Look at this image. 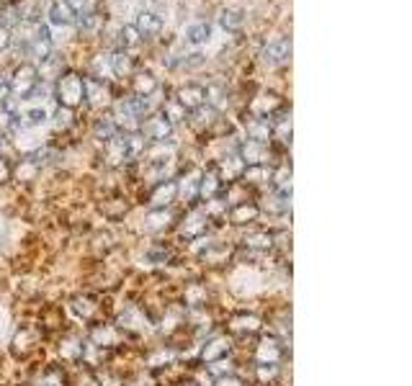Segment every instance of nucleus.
Masks as SVG:
<instances>
[{
    "label": "nucleus",
    "mask_w": 412,
    "mask_h": 386,
    "mask_svg": "<svg viewBox=\"0 0 412 386\" xmlns=\"http://www.w3.org/2000/svg\"><path fill=\"white\" fill-rule=\"evenodd\" d=\"M178 196V185L176 181H165V183L155 185V191L150 196V203L155 206V209H167V203L173 201Z\"/></svg>",
    "instance_id": "obj_19"
},
{
    "label": "nucleus",
    "mask_w": 412,
    "mask_h": 386,
    "mask_svg": "<svg viewBox=\"0 0 412 386\" xmlns=\"http://www.w3.org/2000/svg\"><path fill=\"white\" fill-rule=\"evenodd\" d=\"M119 327L132 329V332H147L150 329V319L145 317V312L139 307H127L119 317Z\"/></svg>",
    "instance_id": "obj_12"
},
{
    "label": "nucleus",
    "mask_w": 412,
    "mask_h": 386,
    "mask_svg": "<svg viewBox=\"0 0 412 386\" xmlns=\"http://www.w3.org/2000/svg\"><path fill=\"white\" fill-rule=\"evenodd\" d=\"M139 134L145 136L147 142H155V145H165L173 136V124L167 121L163 114H150L142 119V126H139Z\"/></svg>",
    "instance_id": "obj_3"
},
{
    "label": "nucleus",
    "mask_w": 412,
    "mask_h": 386,
    "mask_svg": "<svg viewBox=\"0 0 412 386\" xmlns=\"http://www.w3.org/2000/svg\"><path fill=\"white\" fill-rule=\"evenodd\" d=\"M54 98L59 101L62 108H75L83 103V75L78 72H59V77L54 80Z\"/></svg>",
    "instance_id": "obj_1"
},
{
    "label": "nucleus",
    "mask_w": 412,
    "mask_h": 386,
    "mask_svg": "<svg viewBox=\"0 0 412 386\" xmlns=\"http://www.w3.org/2000/svg\"><path fill=\"white\" fill-rule=\"evenodd\" d=\"M132 80V90H134V96H155L160 83H157V77L150 72V70H137L134 75L129 77Z\"/></svg>",
    "instance_id": "obj_15"
},
{
    "label": "nucleus",
    "mask_w": 412,
    "mask_h": 386,
    "mask_svg": "<svg viewBox=\"0 0 412 386\" xmlns=\"http://www.w3.org/2000/svg\"><path fill=\"white\" fill-rule=\"evenodd\" d=\"M271 181H274L276 191L278 193H291V167H289V165L276 167L274 175H271Z\"/></svg>",
    "instance_id": "obj_33"
},
{
    "label": "nucleus",
    "mask_w": 412,
    "mask_h": 386,
    "mask_svg": "<svg viewBox=\"0 0 412 386\" xmlns=\"http://www.w3.org/2000/svg\"><path fill=\"white\" fill-rule=\"evenodd\" d=\"M93 134H96V139H101V142L106 145V142H111V139L119 134V129L111 116H101V119L93 121Z\"/></svg>",
    "instance_id": "obj_28"
},
{
    "label": "nucleus",
    "mask_w": 412,
    "mask_h": 386,
    "mask_svg": "<svg viewBox=\"0 0 412 386\" xmlns=\"http://www.w3.org/2000/svg\"><path fill=\"white\" fill-rule=\"evenodd\" d=\"M247 247H256V250H268L274 245V234L271 232H250L245 237Z\"/></svg>",
    "instance_id": "obj_36"
},
{
    "label": "nucleus",
    "mask_w": 412,
    "mask_h": 386,
    "mask_svg": "<svg viewBox=\"0 0 412 386\" xmlns=\"http://www.w3.org/2000/svg\"><path fill=\"white\" fill-rule=\"evenodd\" d=\"M103 154H106L108 165H124L129 160L127 145H124V134H116L111 142L103 145Z\"/></svg>",
    "instance_id": "obj_18"
},
{
    "label": "nucleus",
    "mask_w": 412,
    "mask_h": 386,
    "mask_svg": "<svg viewBox=\"0 0 412 386\" xmlns=\"http://www.w3.org/2000/svg\"><path fill=\"white\" fill-rule=\"evenodd\" d=\"M108 85L106 83H101L96 77H83V103H88L90 108H101V106H108Z\"/></svg>",
    "instance_id": "obj_5"
},
{
    "label": "nucleus",
    "mask_w": 412,
    "mask_h": 386,
    "mask_svg": "<svg viewBox=\"0 0 412 386\" xmlns=\"http://www.w3.org/2000/svg\"><path fill=\"white\" fill-rule=\"evenodd\" d=\"M124 145H127V152H129V160H137L142 154L147 152V139L134 132V134H124Z\"/></svg>",
    "instance_id": "obj_31"
},
{
    "label": "nucleus",
    "mask_w": 412,
    "mask_h": 386,
    "mask_svg": "<svg viewBox=\"0 0 412 386\" xmlns=\"http://www.w3.org/2000/svg\"><path fill=\"white\" fill-rule=\"evenodd\" d=\"M147 261L165 263V261H167V252H165V250H152V252H147Z\"/></svg>",
    "instance_id": "obj_51"
},
{
    "label": "nucleus",
    "mask_w": 412,
    "mask_h": 386,
    "mask_svg": "<svg viewBox=\"0 0 412 386\" xmlns=\"http://www.w3.org/2000/svg\"><path fill=\"white\" fill-rule=\"evenodd\" d=\"M243 170H245V163L240 160V154H229V157H225L222 163H219V170H216V175H219V181L222 183H229V181H237L240 175H243Z\"/></svg>",
    "instance_id": "obj_17"
},
{
    "label": "nucleus",
    "mask_w": 412,
    "mask_h": 386,
    "mask_svg": "<svg viewBox=\"0 0 412 386\" xmlns=\"http://www.w3.org/2000/svg\"><path fill=\"white\" fill-rule=\"evenodd\" d=\"M8 98H10L8 80H0V106H6V103H8Z\"/></svg>",
    "instance_id": "obj_50"
},
{
    "label": "nucleus",
    "mask_w": 412,
    "mask_h": 386,
    "mask_svg": "<svg viewBox=\"0 0 412 386\" xmlns=\"http://www.w3.org/2000/svg\"><path fill=\"white\" fill-rule=\"evenodd\" d=\"M183 39H186V44H194V47L206 44V41L212 39V23H209V21L191 23V26H186V31H183Z\"/></svg>",
    "instance_id": "obj_20"
},
{
    "label": "nucleus",
    "mask_w": 412,
    "mask_h": 386,
    "mask_svg": "<svg viewBox=\"0 0 412 386\" xmlns=\"http://www.w3.org/2000/svg\"><path fill=\"white\" fill-rule=\"evenodd\" d=\"M72 108H62L59 106L57 111H54V124L59 126V129H68V126H72Z\"/></svg>",
    "instance_id": "obj_39"
},
{
    "label": "nucleus",
    "mask_w": 412,
    "mask_h": 386,
    "mask_svg": "<svg viewBox=\"0 0 412 386\" xmlns=\"http://www.w3.org/2000/svg\"><path fill=\"white\" fill-rule=\"evenodd\" d=\"M256 356L260 363H278V360H281V345H278L274 338H265L260 340Z\"/></svg>",
    "instance_id": "obj_27"
},
{
    "label": "nucleus",
    "mask_w": 412,
    "mask_h": 386,
    "mask_svg": "<svg viewBox=\"0 0 412 386\" xmlns=\"http://www.w3.org/2000/svg\"><path fill=\"white\" fill-rule=\"evenodd\" d=\"M209 374L212 376H229L232 374V363L229 360H214V363H209Z\"/></svg>",
    "instance_id": "obj_42"
},
{
    "label": "nucleus",
    "mask_w": 412,
    "mask_h": 386,
    "mask_svg": "<svg viewBox=\"0 0 412 386\" xmlns=\"http://www.w3.org/2000/svg\"><path fill=\"white\" fill-rule=\"evenodd\" d=\"M142 41V37L137 34L134 29V23H124L121 29H119V37H116V44L121 52H129V49H134Z\"/></svg>",
    "instance_id": "obj_30"
},
{
    "label": "nucleus",
    "mask_w": 412,
    "mask_h": 386,
    "mask_svg": "<svg viewBox=\"0 0 412 386\" xmlns=\"http://www.w3.org/2000/svg\"><path fill=\"white\" fill-rule=\"evenodd\" d=\"M72 309H75V312H78L83 319H88V317H93V312H96V304H90V299H75Z\"/></svg>",
    "instance_id": "obj_43"
},
{
    "label": "nucleus",
    "mask_w": 412,
    "mask_h": 386,
    "mask_svg": "<svg viewBox=\"0 0 412 386\" xmlns=\"http://www.w3.org/2000/svg\"><path fill=\"white\" fill-rule=\"evenodd\" d=\"M3 147H6V134H0V152H3Z\"/></svg>",
    "instance_id": "obj_52"
},
{
    "label": "nucleus",
    "mask_w": 412,
    "mask_h": 386,
    "mask_svg": "<svg viewBox=\"0 0 412 386\" xmlns=\"http://www.w3.org/2000/svg\"><path fill=\"white\" fill-rule=\"evenodd\" d=\"M93 343H96V345H116V329L99 327L93 332Z\"/></svg>",
    "instance_id": "obj_38"
},
{
    "label": "nucleus",
    "mask_w": 412,
    "mask_h": 386,
    "mask_svg": "<svg viewBox=\"0 0 412 386\" xmlns=\"http://www.w3.org/2000/svg\"><path fill=\"white\" fill-rule=\"evenodd\" d=\"M204 85H198V83H186V85L178 88L176 93V101L181 106L186 108V111H196L198 106H204Z\"/></svg>",
    "instance_id": "obj_9"
},
{
    "label": "nucleus",
    "mask_w": 412,
    "mask_h": 386,
    "mask_svg": "<svg viewBox=\"0 0 412 386\" xmlns=\"http://www.w3.org/2000/svg\"><path fill=\"white\" fill-rule=\"evenodd\" d=\"M216 21H219V26H222L225 31L237 34V31L245 26V10L243 8H222L219 10V16H216Z\"/></svg>",
    "instance_id": "obj_16"
},
{
    "label": "nucleus",
    "mask_w": 412,
    "mask_h": 386,
    "mask_svg": "<svg viewBox=\"0 0 412 386\" xmlns=\"http://www.w3.org/2000/svg\"><path fill=\"white\" fill-rule=\"evenodd\" d=\"M62 3L68 6L72 16H80V13H85V10L93 8V0H62Z\"/></svg>",
    "instance_id": "obj_41"
},
{
    "label": "nucleus",
    "mask_w": 412,
    "mask_h": 386,
    "mask_svg": "<svg viewBox=\"0 0 412 386\" xmlns=\"http://www.w3.org/2000/svg\"><path fill=\"white\" fill-rule=\"evenodd\" d=\"M278 108H284L281 103V98L276 96V93H260L258 98H253V103H250V116H274Z\"/></svg>",
    "instance_id": "obj_13"
},
{
    "label": "nucleus",
    "mask_w": 412,
    "mask_h": 386,
    "mask_svg": "<svg viewBox=\"0 0 412 386\" xmlns=\"http://www.w3.org/2000/svg\"><path fill=\"white\" fill-rule=\"evenodd\" d=\"M39 386H65V381H62V376H57V374H47V376L39 381Z\"/></svg>",
    "instance_id": "obj_48"
},
{
    "label": "nucleus",
    "mask_w": 412,
    "mask_h": 386,
    "mask_svg": "<svg viewBox=\"0 0 412 386\" xmlns=\"http://www.w3.org/2000/svg\"><path fill=\"white\" fill-rule=\"evenodd\" d=\"M271 175H274V170L268 165H245V170H243L240 178L250 185H263L271 183Z\"/></svg>",
    "instance_id": "obj_21"
},
{
    "label": "nucleus",
    "mask_w": 412,
    "mask_h": 386,
    "mask_svg": "<svg viewBox=\"0 0 412 386\" xmlns=\"http://www.w3.org/2000/svg\"><path fill=\"white\" fill-rule=\"evenodd\" d=\"M39 173V160L37 157H29V160H21L19 165V178L21 181H34Z\"/></svg>",
    "instance_id": "obj_37"
},
{
    "label": "nucleus",
    "mask_w": 412,
    "mask_h": 386,
    "mask_svg": "<svg viewBox=\"0 0 412 386\" xmlns=\"http://www.w3.org/2000/svg\"><path fill=\"white\" fill-rule=\"evenodd\" d=\"M276 374H278L276 363H260V368H258V376H260V381H268V378H274Z\"/></svg>",
    "instance_id": "obj_45"
},
{
    "label": "nucleus",
    "mask_w": 412,
    "mask_h": 386,
    "mask_svg": "<svg viewBox=\"0 0 412 386\" xmlns=\"http://www.w3.org/2000/svg\"><path fill=\"white\" fill-rule=\"evenodd\" d=\"M245 134H247V139H253V142L268 145V142L274 139V129H271V121L263 119V116H247Z\"/></svg>",
    "instance_id": "obj_7"
},
{
    "label": "nucleus",
    "mask_w": 412,
    "mask_h": 386,
    "mask_svg": "<svg viewBox=\"0 0 412 386\" xmlns=\"http://www.w3.org/2000/svg\"><path fill=\"white\" fill-rule=\"evenodd\" d=\"M235 327L237 329H247V332H256L260 327V319L256 314H247V317H237L235 319Z\"/></svg>",
    "instance_id": "obj_40"
},
{
    "label": "nucleus",
    "mask_w": 412,
    "mask_h": 386,
    "mask_svg": "<svg viewBox=\"0 0 412 386\" xmlns=\"http://www.w3.org/2000/svg\"><path fill=\"white\" fill-rule=\"evenodd\" d=\"M216 386H245V384H243V381H240L237 376H232V374H229V376L216 378Z\"/></svg>",
    "instance_id": "obj_49"
},
{
    "label": "nucleus",
    "mask_w": 412,
    "mask_h": 386,
    "mask_svg": "<svg viewBox=\"0 0 412 386\" xmlns=\"http://www.w3.org/2000/svg\"><path fill=\"white\" fill-rule=\"evenodd\" d=\"M47 21H50V26H70V23H75V16L70 13V8L62 0H54L47 10Z\"/></svg>",
    "instance_id": "obj_22"
},
{
    "label": "nucleus",
    "mask_w": 412,
    "mask_h": 386,
    "mask_svg": "<svg viewBox=\"0 0 412 386\" xmlns=\"http://www.w3.org/2000/svg\"><path fill=\"white\" fill-rule=\"evenodd\" d=\"M229 353V340L227 338H214L209 340L201 350V358H204L206 363H214V360H222V358Z\"/></svg>",
    "instance_id": "obj_23"
},
{
    "label": "nucleus",
    "mask_w": 412,
    "mask_h": 386,
    "mask_svg": "<svg viewBox=\"0 0 412 386\" xmlns=\"http://www.w3.org/2000/svg\"><path fill=\"white\" fill-rule=\"evenodd\" d=\"M160 114L165 116L167 121L176 126L178 121H186V114H188V111H186L183 106H181V103H178L176 98H167L165 103H163V111H160Z\"/></svg>",
    "instance_id": "obj_32"
},
{
    "label": "nucleus",
    "mask_w": 412,
    "mask_h": 386,
    "mask_svg": "<svg viewBox=\"0 0 412 386\" xmlns=\"http://www.w3.org/2000/svg\"><path fill=\"white\" fill-rule=\"evenodd\" d=\"M170 222H173V214H170V209H152V212L145 214V230H147V232L165 230Z\"/></svg>",
    "instance_id": "obj_26"
},
{
    "label": "nucleus",
    "mask_w": 412,
    "mask_h": 386,
    "mask_svg": "<svg viewBox=\"0 0 412 386\" xmlns=\"http://www.w3.org/2000/svg\"><path fill=\"white\" fill-rule=\"evenodd\" d=\"M237 154H240V160H243L245 165H268L271 150H268V145H260V142L247 139V142H243V145H240Z\"/></svg>",
    "instance_id": "obj_8"
},
{
    "label": "nucleus",
    "mask_w": 412,
    "mask_h": 386,
    "mask_svg": "<svg viewBox=\"0 0 412 386\" xmlns=\"http://www.w3.org/2000/svg\"><path fill=\"white\" fill-rule=\"evenodd\" d=\"M10 47H13V37H10V29L0 26V54H3V52H8Z\"/></svg>",
    "instance_id": "obj_46"
},
{
    "label": "nucleus",
    "mask_w": 412,
    "mask_h": 386,
    "mask_svg": "<svg viewBox=\"0 0 412 386\" xmlns=\"http://www.w3.org/2000/svg\"><path fill=\"white\" fill-rule=\"evenodd\" d=\"M41 77H39V68L31 65V62H21L19 68L13 70V77L8 80L10 85V96L19 98V101H29L31 93L39 88Z\"/></svg>",
    "instance_id": "obj_2"
},
{
    "label": "nucleus",
    "mask_w": 412,
    "mask_h": 386,
    "mask_svg": "<svg viewBox=\"0 0 412 386\" xmlns=\"http://www.w3.org/2000/svg\"><path fill=\"white\" fill-rule=\"evenodd\" d=\"M209 227V214L201 212V209H194V212L186 216V222L181 227V234L188 237V240H194V237H201Z\"/></svg>",
    "instance_id": "obj_14"
},
{
    "label": "nucleus",
    "mask_w": 412,
    "mask_h": 386,
    "mask_svg": "<svg viewBox=\"0 0 412 386\" xmlns=\"http://www.w3.org/2000/svg\"><path fill=\"white\" fill-rule=\"evenodd\" d=\"M260 59L268 68H284L291 59V37H278L276 41L265 44L263 52H260Z\"/></svg>",
    "instance_id": "obj_4"
},
{
    "label": "nucleus",
    "mask_w": 412,
    "mask_h": 386,
    "mask_svg": "<svg viewBox=\"0 0 412 386\" xmlns=\"http://www.w3.org/2000/svg\"><path fill=\"white\" fill-rule=\"evenodd\" d=\"M163 26H165V21H163V16L160 13H152V10H139L137 13V21H134V29H137V34L142 37V41L145 39H155L163 34Z\"/></svg>",
    "instance_id": "obj_6"
},
{
    "label": "nucleus",
    "mask_w": 412,
    "mask_h": 386,
    "mask_svg": "<svg viewBox=\"0 0 412 386\" xmlns=\"http://www.w3.org/2000/svg\"><path fill=\"white\" fill-rule=\"evenodd\" d=\"M83 353H85V347L80 345V343H75V340H70V343L62 345V356L65 358H80Z\"/></svg>",
    "instance_id": "obj_44"
},
{
    "label": "nucleus",
    "mask_w": 412,
    "mask_h": 386,
    "mask_svg": "<svg viewBox=\"0 0 412 386\" xmlns=\"http://www.w3.org/2000/svg\"><path fill=\"white\" fill-rule=\"evenodd\" d=\"M10 175H13V167H10L8 160H3L0 157V183H6V181H10Z\"/></svg>",
    "instance_id": "obj_47"
},
{
    "label": "nucleus",
    "mask_w": 412,
    "mask_h": 386,
    "mask_svg": "<svg viewBox=\"0 0 412 386\" xmlns=\"http://www.w3.org/2000/svg\"><path fill=\"white\" fill-rule=\"evenodd\" d=\"M108 68H111V75L114 77H132L137 72V59L132 57L129 52L116 49V52L108 57Z\"/></svg>",
    "instance_id": "obj_10"
},
{
    "label": "nucleus",
    "mask_w": 412,
    "mask_h": 386,
    "mask_svg": "<svg viewBox=\"0 0 412 386\" xmlns=\"http://www.w3.org/2000/svg\"><path fill=\"white\" fill-rule=\"evenodd\" d=\"M216 121V111L214 108H209L204 103V106H198L196 111H194V116H191V124L196 126V129H206V126H212Z\"/></svg>",
    "instance_id": "obj_35"
},
{
    "label": "nucleus",
    "mask_w": 412,
    "mask_h": 386,
    "mask_svg": "<svg viewBox=\"0 0 412 386\" xmlns=\"http://www.w3.org/2000/svg\"><path fill=\"white\" fill-rule=\"evenodd\" d=\"M198 181H201V173H198V170H188L186 178H183L181 183H176L178 193H181L186 201H194L198 196Z\"/></svg>",
    "instance_id": "obj_29"
},
{
    "label": "nucleus",
    "mask_w": 412,
    "mask_h": 386,
    "mask_svg": "<svg viewBox=\"0 0 412 386\" xmlns=\"http://www.w3.org/2000/svg\"><path fill=\"white\" fill-rule=\"evenodd\" d=\"M103 21H106V16L93 8L85 10V13H80V16H75L80 37H99L101 29H103Z\"/></svg>",
    "instance_id": "obj_11"
},
{
    "label": "nucleus",
    "mask_w": 412,
    "mask_h": 386,
    "mask_svg": "<svg viewBox=\"0 0 412 386\" xmlns=\"http://www.w3.org/2000/svg\"><path fill=\"white\" fill-rule=\"evenodd\" d=\"M21 119L8 106H0V134H10V132H19Z\"/></svg>",
    "instance_id": "obj_34"
},
{
    "label": "nucleus",
    "mask_w": 412,
    "mask_h": 386,
    "mask_svg": "<svg viewBox=\"0 0 412 386\" xmlns=\"http://www.w3.org/2000/svg\"><path fill=\"white\" fill-rule=\"evenodd\" d=\"M258 214H260V206L245 201V203H235V206H232L229 219H232V224H250L258 219Z\"/></svg>",
    "instance_id": "obj_24"
},
{
    "label": "nucleus",
    "mask_w": 412,
    "mask_h": 386,
    "mask_svg": "<svg viewBox=\"0 0 412 386\" xmlns=\"http://www.w3.org/2000/svg\"><path fill=\"white\" fill-rule=\"evenodd\" d=\"M219 188H222V181H219L216 170L201 173V181H198V196H201V199H206V201H209V199H216Z\"/></svg>",
    "instance_id": "obj_25"
}]
</instances>
